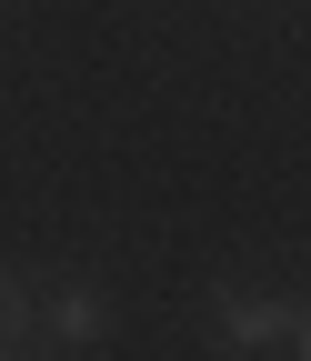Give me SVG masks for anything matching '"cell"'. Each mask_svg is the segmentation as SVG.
I'll use <instances>...</instances> for the list:
<instances>
[{
  "mask_svg": "<svg viewBox=\"0 0 311 361\" xmlns=\"http://www.w3.org/2000/svg\"><path fill=\"white\" fill-rule=\"evenodd\" d=\"M211 331H221V351H272V361L311 351L301 301H272V291H251V281H221L211 291Z\"/></svg>",
  "mask_w": 311,
  "mask_h": 361,
  "instance_id": "obj_1",
  "label": "cell"
},
{
  "mask_svg": "<svg viewBox=\"0 0 311 361\" xmlns=\"http://www.w3.org/2000/svg\"><path fill=\"white\" fill-rule=\"evenodd\" d=\"M40 351H111V301L91 291V281H71V291H51V311H40Z\"/></svg>",
  "mask_w": 311,
  "mask_h": 361,
  "instance_id": "obj_2",
  "label": "cell"
},
{
  "mask_svg": "<svg viewBox=\"0 0 311 361\" xmlns=\"http://www.w3.org/2000/svg\"><path fill=\"white\" fill-rule=\"evenodd\" d=\"M11 351H30V291L0 271V361H11Z\"/></svg>",
  "mask_w": 311,
  "mask_h": 361,
  "instance_id": "obj_3",
  "label": "cell"
}]
</instances>
